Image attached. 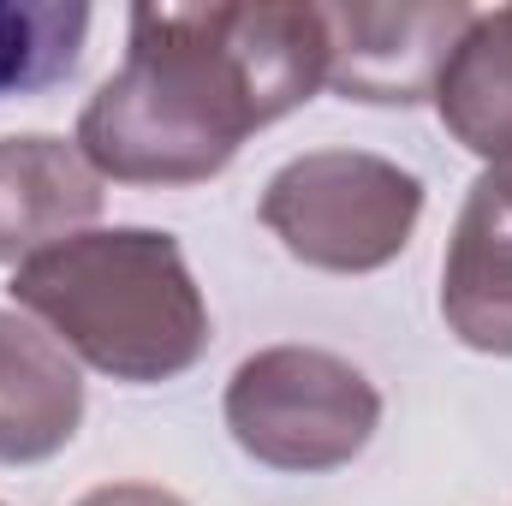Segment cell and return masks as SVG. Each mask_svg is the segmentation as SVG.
<instances>
[{
  "label": "cell",
  "instance_id": "1",
  "mask_svg": "<svg viewBox=\"0 0 512 506\" xmlns=\"http://www.w3.org/2000/svg\"><path fill=\"white\" fill-rule=\"evenodd\" d=\"M322 84V6H131L126 66L90 96L72 143L120 185H203Z\"/></svg>",
  "mask_w": 512,
  "mask_h": 506
},
{
  "label": "cell",
  "instance_id": "2",
  "mask_svg": "<svg viewBox=\"0 0 512 506\" xmlns=\"http://www.w3.org/2000/svg\"><path fill=\"white\" fill-rule=\"evenodd\" d=\"M66 352L131 387L185 376L209 352V304L173 233L96 227L12 268L6 286Z\"/></svg>",
  "mask_w": 512,
  "mask_h": 506
},
{
  "label": "cell",
  "instance_id": "3",
  "mask_svg": "<svg viewBox=\"0 0 512 506\" xmlns=\"http://www.w3.org/2000/svg\"><path fill=\"white\" fill-rule=\"evenodd\" d=\"M382 423V393L322 346H268L227 381V429L268 471H340Z\"/></svg>",
  "mask_w": 512,
  "mask_h": 506
},
{
  "label": "cell",
  "instance_id": "4",
  "mask_svg": "<svg viewBox=\"0 0 512 506\" xmlns=\"http://www.w3.org/2000/svg\"><path fill=\"white\" fill-rule=\"evenodd\" d=\"M423 179L370 149H310L262 191L268 233L310 268L376 274L411 245Z\"/></svg>",
  "mask_w": 512,
  "mask_h": 506
},
{
  "label": "cell",
  "instance_id": "5",
  "mask_svg": "<svg viewBox=\"0 0 512 506\" xmlns=\"http://www.w3.org/2000/svg\"><path fill=\"white\" fill-rule=\"evenodd\" d=\"M328 24V84L346 102L411 108L435 96V78L471 24L465 0L435 6H322Z\"/></svg>",
  "mask_w": 512,
  "mask_h": 506
},
{
  "label": "cell",
  "instance_id": "6",
  "mask_svg": "<svg viewBox=\"0 0 512 506\" xmlns=\"http://www.w3.org/2000/svg\"><path fill=\"white\" fill-rule=\"evenodd\" d=\"M102 215V173L66 137H0V262L54 251Z\"/></svg>",
  "mask_w": 512,
  "mask_h": 506
},
{
  "label": "cell",
  "instance_id": "7",
  "mask_svg": "<svg viewBox=\"0 0 512 506\" xmlns=\"http://www.w3.org/2000/svg\"><path fill=\"white\" fill-rule=\"evenodd\" d=\"M84 423V381L66 346L0 310V465L54 459Z\"/></svg>",
  "mask_w": 512,
  "mask_h": 506
},
{
  "label": "cell",
  "instance_id": "8",
  "mask_svg": "<svg viewBox=\"0 0 512 506\" xmlns=\"http://www.w3.org/2000/svg\"><path fill=\"white\" fill-rule=\"evenodd\" d=\"M441 316L471 352L512 358V215L483 191H471L459 209L441 268Z\"/></svg>",
  "mask_w": 512,
  "mask_h": 506
},
{
  "label": "cell",
  "instance_id": "9",
  "mask_svg": "<svg viewBox=\"0 0 512 506\" xmlns=\"http://www.w3.org/2000/svg\"><path fill=\"white\" fill-rule=\"evenodd\" d=\"M435 114L489 167L512 161V6L471 12L435 78Z\"/></svg>",
  "mask_w": 512,
  "mask_h": 506
},
{
  "label": "cell",
  "instance_id": "10",
  "mask_svg": "<svg viewBox=\"0 0 512 506\" xmlns=\"http://www.w3.org/2000/svg\"><path fill=\"white\" fill-rule=\"evenodd\" d=\"M90 36L84 0H0V96H36L78 72Z\"/></svg>",
  "mask_w": 512,
  "mask_h": 506
},
{
  "label": "cell",
  "instance_id": "11",
  "mask_svg": "<svg viewBox=\"0 0 512 506\" xmlns=\"http://www.w3.org/2000/svg\"><path fill=\"white\" fill-rule=\"evenodd\" d=\"M78 506H185L173 489H155V483H108L96 495H84Z\"/></svg>",
  "mask_w": 512,
  "mask_h": 506
},
{
  "label": "cell",
  "instance_id": "12",
  "mask_svg": "<svg viewBox=\"0 0 512 506\" xmlns=\"http://www.w3.org/2000/svg\"><path fill=\"white\" fill-rule=\"evenodd\" d=\"M471 191H483L495 209H507V215H512V161H507V167H483V179H477Z\"/></svg>",
  "mask_w": 512,
  "mask_h": 506
}]
</instances>
